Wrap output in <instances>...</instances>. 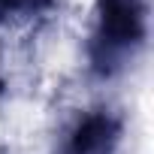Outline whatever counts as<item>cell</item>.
Wrapping results in <instances>:
<instances>
[{
  "label": "cell",
  "mask_w": 154,
  "mask_h": 154,
  "mask_svg": "<svg viewBox=\"0 0 154 154\" xmlns=\"http://www.w3.org/2000/svg\"><path fill=\"white\" fill-rule=\"evenodd\" d=\"M148 39L145 0H97L88 36V66L100 79L124 72Z\"/></svg>",
  "instance_id": "obj_1"
},
{
  "label": "cell",
  "mask_w": 154,
  "mask_h": 154,
  "mask_svg": "<svg viewBox=\"0 0 154 154\" xmlns=\"http://www.w3.org/2000/svg\"><path fill=\"white\" fill-rule=\"evenodd\" d=\"M124 118L112 109H88L69 127L60 154H118Z\"/></svg>",
  "instance_id": "obj_2"
},
{
  "label": "cell",
  "mask_w": 154,
  "mask_h": 154,
  "mask_svg": "<svg viewBox=\"0 0 154 154\" xmlns=\"http://www.w3.org/2000/svg\"><path fill=\"white\" fill-rule=\"evenodd\" d=\"M57 6V0H0V27L33 21Z\"/></svg>",
  "instance_id": "obj_3"
}]
</instances>
